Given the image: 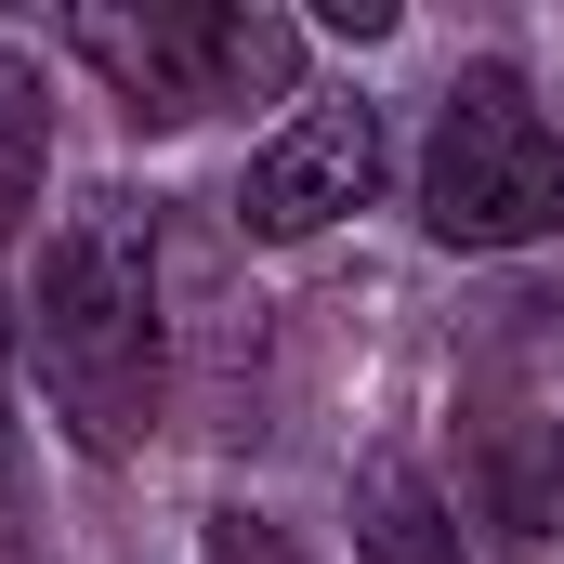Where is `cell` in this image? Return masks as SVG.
<instances>
[{
    "label": "cell",
    "mask_w": 564,
    "mask_h": 564,
    "mask_svg": "<svg viewBox=\"0 0 564 564\" xmlns=\"http://www.w3.org/2000/svg\"><path fill=\"white\" fill-rule=\"evenodd\" d=\"M26 368L79 459H132L171 408V315H158V210L144 197H79L26 289Z\"/></svg>",
    "instance_id": "1"
},
{
    "label": "cell",
    "mask_w": 564,
    "mask_h": 564,
    "mask_svg": "<svg viewBox=\"0 0 564 564\" xmlns=\"http://www.w3.org/2000/svg\"><path fill=\"white\" fill-rule=\"evenodd\" d=\"M66 53L132 106L144 132L224 119V106H276L302 79V26L263 0H79Z\"/></svg>",
    "instance_id": "2"
},
{
    "label": "cell",
    "mask_w": 564,
    "mask_h": 564,
    "mask_svg": "<svg viewBox=\"0 0 564 564\" xmlns=\"http://www.w3.org/2000/svg\"><path fill=\"white\" fill-rule=\"evenodd\" d=\"M421 224L446 250H539V237H564V132L539 119V93L499 53L433 93Z\"/></svg>",
    "instance_id": "3"
},
{
    "label": "cell",
    "mask_w": 564,
    "mask_h": 564,
    "mask_svg": "<svg viewBox=\"0 0 564 564\" xmlns=\"http://www.w3.org/2000/svg\"><path fill=\"white\" fill-rule=\"evenodd\" d=\"M381 197V106L368 93H328V106H302L276 144H250V171H237V237H328L341 210H368Z\"/></svg>",
    "instance_id": "4"
},
{
    "label": "cell",
    "mask_w": 564,
    "mask_h": 564,
    "mask_svg": "<svg viewBox=\"0 0 564 564\" xmlns=\"http://www.w3.org/2000/svg\"><path fill=\"white\" fill-rule=\"evenodd\" d=\"M355 564H473L459 552V512L433 499L421 459H368L355 473Z\"/></svg>",
    "instance_id": "5"
},
{
    "label": "cell",
    "mask_w": 564,
    "mask_h": 564,
    "mask_svg": "<svg viewBox=\"0 0 564 564\" xmlns=\"http://www.w3.org/2000/svg\"><path fill=\"white\" fill-rule=\"evenodd\" d=\"M486 512H499L525 552L564 539V421H499L486 433Z\"/></svg>",
    "instance_id": "6"
},
{
    "label": "cell",
    "mask_w": 564,
    "mask_h": 564,
    "mask_svg": "<svg viewBox=\"0 0 564 564\" xmlns=\"http://www.w3.org/2000/svg\"><path fill=\"white\" fill-rule=\"evenodd\" d=\"M40 171H53V106H40V66L0 40V237L40 210Z\"/></svg>",
    "instance_id": "7"
},
{
    "label": "cell",
    "mask_w": 564,
    "mask_h": 564,
    "mask_svg": "<svg viewBox=\"0 0 564 564\" xmlns=\"http://www.w3.org/2000/svg\"><path fill=\"white\" fill-rule=\"evenodd\" d=\"M197 564H302V539H289L276 512H210V539H197Z\"/></svg>",
    "instance_id": "8"
}]
</instances>
